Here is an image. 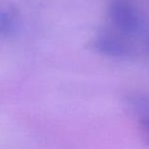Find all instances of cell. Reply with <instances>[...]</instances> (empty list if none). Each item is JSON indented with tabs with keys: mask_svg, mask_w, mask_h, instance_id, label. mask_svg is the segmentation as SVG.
Masks as SVG:
<instances>
[{
	"mask_svg": "<svg viewBox=\"0 0 149 149\" xmlns=\"http://www.w3.org/2000/svg\"><path fill=\"white\" fill-rule=\"evenodd\" d=\"M108 17L117 30L135 33L141 29V17L137 8L125 1H113L108 8Z\"/></svg>",
	"mask_w": 149,
	"mask_h": 149,
	"instance_id": "6da1fadb",
	"label": "cell"
},
{
	"mask_svg": "<svg viewBox=\"0 0 149 149\" xmlns=\"http://www.w3.org/2000/svg\"><path fill=\"white\" fill-rule=\"evenodd\" d=\"M90 47L95 53L114 59H127L133 55V49L129 44L106 31L97 33L91 40Z\"/></svg>",
	"mask_w": 149,
	"mask_h": 149,
	"instance_id": "7a4b0ae2",
	"label": "cell"
},
{
	"mask_svg": "<svg viewBox=\"0 0 149 149\" xmlns=\"http://www.w3.org/2000/svg\"><path fill=\"white\" fill-rule=\"evenodd\" d=\"M130 107L138 121L140 130L149 142V97L144 95H135L130 100Z\"/></svg>",
	"mask_w": 149,
	"mask_h": 149,
	"instance_id": "3957f363",
	"label": "cell"
},
{
	"mask_svg": "<svg viewBox=\"0 0 149 149\" xmlns=\"http://www.w3.org/2000/svg\"><path fill=\"white\" fill-rule=\"evenodd\" d=\"M18 24V15L11 8L0 10V38L9 37L14 33Z\"/></svg>",
	"mask_w": 149,
	"mask_h": 149,
	"instance_id": "277c9868",
	"label": "cell"
},
{
	"mask_svg": "<svg viewBox=\"0 0 149 149\" xmlns=\"http://www.w3.org/2000/svg\"><path fill=\"white\" fill-rule=\"evenodd\" d=\"M146 48H147L148 51H149V36H148L147 39H146Z\"/></svg>",
	"mask_w": 149,
	"mask_h": 149,
	"instance_id": "5b68a950",
	"label": "cell"
}]
</instances>
